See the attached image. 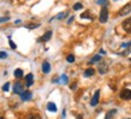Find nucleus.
<instances>
[{
	"mask_svg": "<svg viewBox=\"0 0 131 119\" xmlns=\"http://www.w3.org/2000/svg\"><path fill=\"white\" fill-rule=\"evenodd\" d=\"M108 69H110V66H108V61H102V60H100V63L97 64V70H99V72H100L101 75L107 73Z\"/></svg>",
	"mask_w": 131,
	"mask_h": 119,
	"instance_id": "f257e3e1",
	"label": "nucleus"
},
{
	"mask_svg": "<svg viewBox=\"0 0 131 119\" xmlns=\"http://www.w3.org/2000/svg\"><path fill=\"white\" fill-rule=\"evenodd\" d=\"M99 21H100V23H106L108 21V10H107L106 6L101 8V12H100V16H99Z\"/></svg>",
	"mask_w": 131,
	"mask_h": 119,
	"instance_id": "f03ea898",
	"label": "nucleus"
},
{
	"mask_svg": "<svg viewBox=\"0 0 131 119\" xmlns=\"http://www.w3.org/2000/svg\"><path fill=\"white\" fill-rule=\"evenodd\" d=\"M122 27H123V29H124L128 34H131V17L130 18H126V19L123 22Z\"/></svg>",
	"mask_w": 131,
	"mask_h": 119,
	"instance_id": "7ed1b4c3",
	"label": "nucleus"
},
{
	"mask_svg": "<svg viewBox=\"0 0 131 119\" xmlns=\"http://www.w3.org/2000/svg\"><path fill=\"white\" fill-rule=\"evenodd\" d=\"M119 96H120V99H123V100H131V90L130 89H123V90L120 91Z\"/></svg>",
	"mask_w": 131,
	"mask_h": 119,
	"instance_id": "20e7f679",
	"label": "nucleus"
},
{
	"mask_svg": "<svg viewBox=\"0 0 131 119\" xmlns=\"http://www.w3.org/2000/svg\"><path fill=\"white\" fill-rule=\"evenodd\" d=\"M99 99H100V90H96L94 93L91 100H90V105L93 106V107H95V106L99 104Z\"/></svg>",
	"mask_w": 131,
	"mask_h": 119,
	"instance_id": "39448f33",
	"label": "nucleus"
},
{
	"mask_svg": "<svg viewBox=\"0 0 131 119\" xmlns=\"http://www.w3.org/2000/svg\"><path fill=\"white\" fill-rule=\"evenodd\" d=\"M24 91V85L22 83H19V82H17V83H14L13 85V93L14 94H21V93H23Z\"/></svg>",
	"mask_w": 131,
	"mask_h": 119,
	"instance_id": "423d86ee",
	"label": "nucleus"
},
{
	"mask_svg": "<svg viewBox=\"0 0 131 119\" xmlns=\"http://www.w3.org/2000/svg\"><path fill=\"white\" fill-rule=\"evenodd\" d=\"M19 95H21V100H22V101H29L30 99L33 98V94H31V91H29V90L23 91V93H21Z\"/></svg>",
	"mask_w": 131,
	"mask_h": 119,
	"instance_id": "0eeeda50",
	"label": "nucleus"
},
{
	"mask_svg": "<svg viewBox=\"0 0 131 119\" xmlns=\"http://www.w3.org/2000/svg\"><path fill=\"white\" fill-rule=\"evenodd\" d=\"M131 12V4H126L120 11H119V14L120 16H126V14H129Z\"/></svg>",
	"mask_w": 131,
	"mask_h": 119,
	"instance_id": "6e6552de",
	"label": "nucleus"
},
{
	"mask_svg": "<svg viewBox=\"0 0 131 119\" xmlns=\"http://www.w3.org/2000/svg\"><path fill=\"white\" fill-rule=\"evenodd\" d=\"M33 83H34V75L33 73H28L25 76V85L30 87V85H33Z\"/></svg>",
	"mask_w": 131,
	"mask_h": 119,
	"instance_id": "1a4fd4ad",
	"label": "nucleus"
},
{
	"mask_svg": "<svg viewBox=\"0 0 131 119\" xmlns=\"http://www.w3.org/2000/svg\"><path fill=\"white\" fill-rule=\"evenodd\" d=\"M81 18H83V19H94V14L90 12L89 10H87V11H84L82 14H81Z\"/></svg>",
	"mask_w": 131,
	"mask_h": 119,
	"instance_id": "9d476101",
	"label": "nucleus"
},
{
	"mask_svg": "<svg viewBox=\"0 0 131 119\" xmlns=\"http://www.w3.org/2000/svg\"><path fill=\"white\" fill-rule=\"evenodd\" d=\"M51 37H52V30H48V31H46V33L42 35V37L39 40V41H43V42L49 41V40H51Z\"/></svg>",
	"mask_w": 131,
	"mask_h": 119,
	"instance_id": "9b49d317",
	"label": "nucleus"
},
{
	"mask_svg": "<svg viewBox=\"0 0 131 119\" xmlns=\"http://www.w3.org/2000/svg\"><path fill=\"white\" fill-rule=\"evenodd\" d=\"M51 71V64L48 61H43L42 63V72L43 73H49Z\"/></svg>",
	"mask_w": 131,
	"mask_h": 119,
	"instance_id": "f8f14e48",
	"label": "nucleus"
},
{
	"mask_svg": "<svg viewBox=\"0 0 131 119\" xmlns=\"http://www.w3.org/2000/svg\"><path fill=\"white\" fill-rule=\"evenodd\" d=\"M94 75H95V70L93 67H89V69H87L84 71V77H91Z\"/></svg>",
	"mask_w": 131,
	"mask_h": 119,
	"instance_id": "ddd939ff",
	"label": "nucleus"
},
{
	"mask_svg": "<svg viewBox=\"0 0 131 119\" xmlns=\"http://www.w3.org/2000/svg\"><path fill=\"white\" fill-rule=\"evenodd\" d=\"M47 110L51 111V112H57V106H55L54 102H48L47 104Z\"/></svg>",
	"mask_w": 131,
	"mask_h": 119,
	"instance_id": "4468645a",
	"label": "nucleus"
},
{
	"mask_svg": "<svg viewBox=\"0 0 131 119\" xmlns=\"http://www.w3.org/2000/svg\"><path fill=\"white\" fill-rule=\"evenodd\" d=\"M13 75L16 78H22L23 77V70H22V69H16L13 72Z\"/></svg>",
	"mask_w": 131,
	"mask_h": 119,
	"instance_id": "2eb2a0df",
	"label": "nucleus"
},
{
	"mask_svg": "<svg viewBox=\"0 0 131 119\" xmlns=\"http://www.w3.org/2000/svg\"><path fill=\"white\" fill-rule=\"evenodd\" d=\"M66 12H60V13L59 14H57V16H55V17H53V18H52V19H49V22H52L53 21V19H63V18H64V17H66Z\"/></svg>",
	"mask_w": 131,
	"mask_h": 119,
	"instance_id": "dca6fc26",
	"label": "nucleus"
},
{
	"mask_svg": "<svg viewBox=\"0 0 131 119\" xmlns=\"http://www.w3.org/2000/svg\"><path fill=\"white\" fill-rule=\"evenodd\" d=\"M100 60H102V57L101 56H95L91 60L89 61V64H94V63H97V61H100Z\"/></svg>",
	"mask_w": 131,
	"mask_h": 119,
	"instance_id": "f3484780",
	"label": "nucleus"
},
{
	"mask_svg": "<svg viewBox=\"0 0 131 119\" xmlns=\"http://www.w3.org/2000/svg\"><path fill=\"white\" fill-rule=\"evenodd\" d=\"M114 113H117V110H112V111H108L107 112V114H106V118L105 119H111L112 117H113V114Z\"/></svg>",
	"mask_w": 131,
	"mask_h": 119,
	"instance_id": "a211bd4d",
	"label": "nucleus"
},
{
	"mask_svg": "<svg viewBox=\"0 0 131 119\" xmlns=\"http://www.w3.org/2000/svg\"><path fill=\"white\" fill-rule=\"evenodd\" d=\"M39 27H40V23H35V24L31 23V24H28L27 25L28 29H36V28H39Z\"/></svg>",
	"mask_w": 131,
	"mask_h": 119,
	"instance_id": "6ab92c4d",
	"label": "nucleus"
},
{
	"mask_svg": "<svg viewBox=\"0 0 131 119\" xmlns=\"http://www.w3.org/2000/svg\"><path fill=\"white\" fill-rule=\"evenodd\" d=\"M8 45H10V47H11L12 49L17 48V45H16V43H14V42L11 40V37H8Z\"/></svg>",
	"mask_w": 131,
	"mask_h": 119,
	"instance_id": "aec40b11",
	"label": "nucleus"
},
{
	"mask_svg": "<svg viewBox=\"0 0 131 119\" xmlns=\"http://www.w3.org/2000/svg\"><path fill=\"white\" fill-rule=\"evenodd\" d=\"M81 8H83V5L81 2H77V4L73 5V10H75V11H78V10H81Z\"/></svg>",
	"mask_w": 131,
	"mask_h": 119,
	"instance_id": "412c9836",
	"label": "nucleus"
},
{
	"mask_svg": "<svg viewBox=\"0 0 131 119\" xmlns=\"http://www.w3.org/2000/svg\"><path fill=\"white\" fill-rule=\"evenodd\" d=\"M97 4H99V5H104V6H107L110 2H108L107 0H97Z\"/></svg>",
	"mask_w": 131,
	"mask_h": 119,
	"instance_id": "4be33fe9",
	"label": "nucleus"
},
{
	"mask_svg": "<svg viewBox=\"0 0 131 119\" xmlns=\"http://www.w3.org/2000/svg\"><path fill=\"white\" fill-rule=\"evenodd\" d=\"M66 60H67V63H73L75 61V57L72 56V54H70V56L66 57Z\"/></svg>",
	"mask_w": 131,
	"mask_h": 119,
	"instance_id": "5701e85b",
	"label": "nucleus"
},
{
	"mask_svg": "<svg viewBox=\"0 0 131 119\" xmlns=\"http://www.w3.org/2000/svg\"><path fill=\"white\" fill-rule=\"evenodd\" d=\"M60 81H62L64 84H66L67 82H69V79H67V76H66V75H63L62 77H60Z\"/></svg>",
	"mask_w": 131,
	"mask_h": 119,
	"instance_id": "b1692460",
	"label": "nucleus"
},
{
	"mask_svg": "<svg viewBox=\"0 0 131 119\" xmlns=\"http://www.w3.org/2000/svg\"><path fill=\"white\" fill-rule=\"evenodd\" d=\"M8 89H10V83L6 82V83L4 84V87H2V90H4V91H8Z\"/></svg>",
	"mask_w": 131,
	"mask_h": 119,
	"instance_id": "393cba45",
	"label": "nucleus"
},
{
	"mask_svg": "<svg viewBox=\"0 0 131 119\" xmlns=\"http://www.w3.org/2000/svg\"><path fill=\"white\" fill-rule=\"evenodd\" d=\"M7 58V53L6 52H4V51H2V52H0V59H6Z\"/></svg>",
	"mask_w": 131,
	"mask_h": 119,
	"instance_id": "a878e982",
	"label": "nucleus"
},
{
	"mask_svg": "<svg viewBox=\"0 0 131 119\" xmlns=\"http://www.w3.org/2000/svg\"><path fill=\"white\" fill-rule=\"evenodd\" d=\"M29 119H41V117L37 116V114H31V116L29 117Z\"/></svg>",
	"mask_w": 131,
	"mask_h": 119,
	"instance_id": "bb28decb",
	"label": "nucleus"
},
{
	"mask_svg": "<svg viewBox=\"0 0 131 119\" xmlns=\"http://www.w3.org/2000/svg\"><path fill=\"white\" fill-rule=\"evenodd\" d=\"M131 46V41L130 42H126V43H123V45H122V47H123V48H128V47H130Z\"/></svg>",
	"mask_w": 131,
	"mask_h": 119,
	"instance_id": "cd10ccee",
	"label": "nucleus"
},
{
	"mask_svg": "<svg viewBox=\"0 0 131 119\" xmlns=\"http://www.w3.org/2000/svg\"><path fill=\"white\" fill-rule=\"evenodd\" d=\"M7 21H10L8 17H2V18H0V23H4V22H7Z\"/></svg>",
	"mask_w": 131,
	"mask_h": 119,
	"instance_id": "c85d7f7f",
	"label": "nucleus"
},
{
	"mask_svg": "<svg viewBox=\"0 0 131 119\" xmlns=\"http://www.w3.org/2000/svg\"><path fill=\"white\" fill-rule=\"evenodd\" d=\"M73 18H75L73 16H72V17H70V19H69V22H67V23H69V24H71V23L73 22Z\"/></svg>",
	"mask_w": 131,
	"mask_h": 119,
	"instance_id": "c756f323",
	"label": "nucleus"
},
{
	"mask_svg": "<svg viewBox=\"0 0 131 119\" xmlns=\"http://www.w3.org/2000/svg\"><path fill=\"white\" fill-rule=\"evenodd\" d=\"M71 89H72V90H75V89H76V83H73L72 85H71Z\"/></svg>",
	"mask_w": 131,
	"mask_h": 119,
	"instance_id": "7c9ffc66",
	"label": "nucleus"
},
{
	"mask_svg": "<svg viewBox=\"0 0 131 119\" xmlns=\"http://www.w3.org/2000/svg\"><path fill=\"white\" fill-rule=\"evenodd\" d=\"M77 119H83L82 114H77Z\"/></svg>",
	"mask_w": 131,
	"mask_h": 119,
	"instance_id": "2f4dec72",
	"label": "nucleus"
},
{
	"mask_svg": "<svg viewBox=\"0 0 131 119\" xmlns=\"http://www.w3.org/2000/svg\"><path fill=\"white\" fill-rule=\"evenodd\" d=\"M62 117H63V118H65V110H64V111H63V114H62Z\"/></svg>",
	"mask_w": 131,
	"mask_h": 119,
	"instance_id": "473e14b6",
	"label": "nucleus"
},
{
	"mask_svg": "<svg viewBox=\"0 0 131 119\" xmlns=\"http://www.w3.org/2000/svg\"><path fill=\"white\" fill-rule=\"evenodd\" d=\"M0 119H5V118H2V117H1V118H0Z\"/></svg>",
	"mask_w": 131,
	"mask_h": 119,
	"instance_id": "72a5a7b5",
	"label": "nucleus"
},
{
	"mask_svg": "<svg viewBox=\"0 0 131 119\" xmlns=\"http://www.w3.org/2000/svg\"><path fill=\"white\" fill-rule=\"evenodd\" d=\"M130 61H131V58H130Z\"/></svg>",
	"mask_w": 131,
	"mask_h": 119,
	"instance_id": "f704fd0d",
	"label": "nucleus"
},
{
	"mask_svg": "<svg viewBox=\"0 0 131 119\" xmlns=\"http://www.w3.org/2000/svg\"><path fill=\"white\" fill-rule=\"evenodd\" d=\"M114 1H117V0H114Z\"/></svg>",
	"mask_w": 131,
	"mask_h": 119,
	"instance_id": "c9c22d12",
	"label": "nucleus"
}]
</instances>
